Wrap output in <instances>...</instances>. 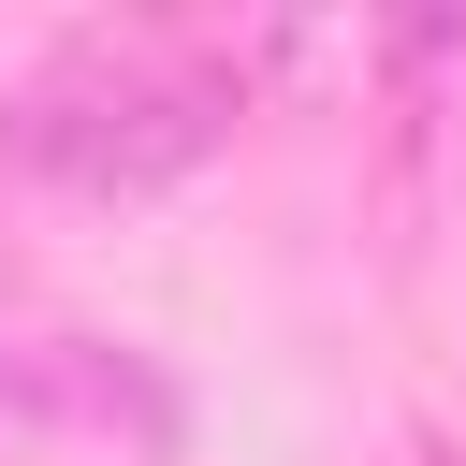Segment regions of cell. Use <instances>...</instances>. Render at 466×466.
Here are the masks:
<instances>
[{
    "label": "cell",
    "instance_id": "6da1fadb",
    "mask_svg": "<svg viewBox=\"0 0 466 466\" xmlns=\"http://www.w3.org/2000/svg\"><path fill=\"white\" fill-rule=\"evenodd\" d=\"M204 146H218V73H189L175 44H73L15 102V160L73 175V189H160Z\"/></svg>",
    "mask_w": 466,
    "mask_h": 466
}]
</instances>
